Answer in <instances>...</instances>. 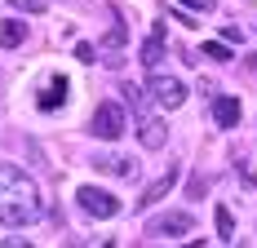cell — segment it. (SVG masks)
<instances>
[{"label": "cell", "mask_w": 257, "mask_h": 248, "mask_svg": "<svg viewBox=\"0 0 257 248\" xmlns=\"http://www.w3.org/2000/svg\"><path fill=\"white\" fill-rule=\"evenodd\" d=\"M40 213H45L40 186L18 164H0V222L5 226H31V222H40Z\"/></svg>", "instance_id": "cell-1"}, {"label": "cell", "mask_w": 257, "mask_h": 248, "mask_svg": "<svg viewBox=\"0 0 257 248\" xmlns=\"http://www.w3.org/2000/svg\"><path fill=\"white\" fill-rule=\"evenodd\" d=\"M151 102L160 111H178L182 102H186V84H182L178 75H164V71H151Z\"/></svg>", "instance_id": "cell-2"}, {"label": "cell", "mask_w": 257, "mask_h": 248, "mask_svg": "<svg viewBox=\"0 0 257 248\" xmlns=\"http://www.w3.org/2000/svg\"><path fill=\"white\" fill-rule=\"evenodd\" d=\"M76 199H80V208H84L89 217H98V222H106V217H120V208H124V204L111 195V191H93V186H80Z\"/></svg>", "instance_id": "cell-3"}, {"label": "cell", "mask_w": 257, "mask_h": 248, "mask_svg": "<svg viewBox=\"0 0 257 248\" xmlns=\"http://www.w3.org/2000/svg\"><path fill=\"white\" fill-rule=\"evenodd\" d=\"M124 106L120 102H102L98 111H93V138H102V142H115L120 133H124Z\"/></svg>", "instance_id": "cell-4"}, {"label": "cell", "mask_w": 257, "mask_h": 248, "mask_svg": "<svg viewBox=\"0 0 257 248\" xmlns=\"http://www.w3.org/2000/svg\"><path fill=\"white\" fill-rule=\"evenodd\" d=\"M147 235H151V239H178V235H191V213H164V217H151V222H147Z\"/></svg>", "instance_id": "cell-5"}, {"label": "cell", "mask_w": 257, "mask_h": 248, "mask_svg": "<svg viewBox=\"0 0 257 248\" xmlns=\"http://www.w3.org/2000/svg\"><path fill=\"white\" fill-rule=\"evenodd\" d=\"M178 177H182V169H178V164H169V169H164V177H155L151 186L142 191V199H138V208H151V204H160V199H164L169 191H173V182H178Z\"/></svg>", "instance_id": "cell-6"}, {"label": "cell", "mask_w": 257, "mask_h": 248, "mask_svg": "<svg viewBox=\"0 0 257 248\" xmlns=\"http://www.w3.org/2000/svg\"><path fill=\"white\" fill-rule=\"evenodd\" d=\"M93 169L102 173H115V177H138V160H124V155H98Z\"/></svg>", "instance_id": "cell-7"}, {"label": "cell", "mask_w": 257, "mask_h": 248, "mask_svg": "<svg viewBox=\"0 0 257 248\" xmlns=\"http://www.w3.org/2000/svg\"><path fill=\"white\" fill-rule=\"evenodd\" d=\"M138 138H142V147H147V151H160L164 142H169V129H164L160 120H142V124H138Z\"/></svg>", "instance_id": "cell-8"}, {"label": "cell", "mask_w": 257, "mask_h": 248, "mask_svg": "<svg viewBox=\"0 0 257 248\" xmlns=\"http://www.w3.org/2000/svg\"><path fill=\"white\" fill-rule=\"evenodd\" d=\"M62 102H67V80L58 75V80H49V84L40 89V98H36V106H40V111H53V106H62Z\"/></svg>", "instance_id": "cell-9"}, {"label": "cell", "mask_w": 257, "mask_h": 248, "mask_svg": "<svg viewBox=\"0 0 257 248\" xmlns=\"http://www.w3.org/2000/svg\"><path fill=\"white\" fill-rule=\"evenodd\" d=\"M213 120H217V129H235V124H239V102L235 98H217L213 102Z\"/></svg>", "instance_id": "cell-10"}, {"label": "cell", "mask_w": 257, "mask_h": 248, "mask_svg": "<svg viewBox=\"0 0 257 248\" xmlns=\"http://www.w3.org/2000/svg\"><path fill=\"white\" fill-rule=\"evenodd\" d=\"M160 58H164V27H155V36L142 45V67H160Z\"/></svg>", "instance_id": "cell-11"}, {"label": "cell", "mask_w": 257, "mask_h": 248, "mask_svg": "<svg viewBox=\"0 0 257 248\" xmlns=\"http://www.w3.org/2000/svg\"><path fill=\"white\" fill-rule=\"evenodd\" d=\"M23 40H27V27H23V23H14V18H0V45H5V49H18Z\"/></svg>", "instance_id": "cell-12"}, {"label": "cell", "mask_w": 257, "mask_h": 248, "mask_svg": "<svg viewBox=\"0 0 257 248\" xmlns=\"http://www.w3.org/2000/svg\"><path fill=\"white\" fill-rule=\"evenodd\" d=\"M217 235H222L226 244L235 239V222H231V208H217Z\"/></svg>", "instance_id": "cell-13"}, {"label": "cell", "mask_w": 257, "mask_h": 248, "mask_svg": "<svg viewBox=\"0 0 257 248\" xmlns=\"http://www.w3.org/2000/svg\"><path fill=\"white\" fill-rule=\"evenodd\" d=\"M200 53H204V58H213V62H231V49H226V45H217V40L200 45Z\"/></svg>", "instance_id": "cell-14"}, {"label": "cell", "mask_w": 257, "mask_h": 248, "mask_svg": "<svg viewBox=\"0 0 257 248\" xmlns=\"http://www.w3.org/2000/svg\"><path fill=\"white\" fill-rule=\"evenodd\" d=\"M18 14H45V0H9Z\"/></svg>", "instance_id": "cell-15"}, {"label": "cell", "mask_w": 257, "mask_h": 248, "mask_svg": "<svg viewBox=\"0 0 257 248\" xmlns=\"http://www.w3.org/2000/svg\"><path fill=\"white\" fill-rule=\"evenodd\" d=\"M76 58H80V62H93L98 49H93V45H76Z\"/></svg>", "instance_id": "cell-16"}, {"label": "cell", "mask_w": 257, "mask_h": 248, "mask_svg": "<svg viewBox=\"0 0 257 248\" xmlns=\"http://www.w3.org/2000/svg\"><path fill=\"white\" fill-rule=\"evenodd\" d=\"M182 9H200V14H208V9H213V0H182Z\"/></svg>", "instance_id": "cell-17"}, {"label": "cell", "mask_w": 257, "mask_h": 248, "mask_svg": "<svg viewBox=\"0 0 257 248\" xmlns=\"http://www.w3.org/2000/svg\"><path fill=\"white\" fill-rule=\"evenodd\" d=\"M204 191H208V182H204V177H191V195L200 199V195H204Z\"/></svg>", "instance_id": "cell-18"}]
</instances>
